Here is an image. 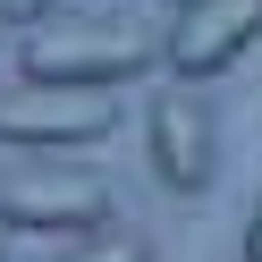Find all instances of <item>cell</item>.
<instances>
[{
	"instance_id": "6da1fadb",
	"label": "cell",
	"mask_w": 262,
	"mask_h": 262,
	"mask_svg": "<svg viewBox=\"0 0 262 262\" xmlns=\"http://www.w3.org/2000/svg\"><path fill=\"white\" fill-rule=\"evenodd\" d=\"M144 68H152V42L119 17H59L42 34H26V51H17L26 85H119Z\"/></svg>"
},
{
	"instance_id": "7a4b0ae2",
	"label": "cell",
	"mask_w": 262,
	"mask_h": 262,
	"mask_svg": "<svg viewBox=\"0 0 262 262\" xmlns=\"http://www.w3.org/2000/svg\"><path fill=\"white\" fill-rule=\"evenodd\" d=\"M119 127V93L110 85H17L0 93V144L17 152H76Z\"/></svg>"
},
{
	"instance_id": "3957f363",
	"label": "cell",
	"mask_w": 262,
	"mask_h": 262,
	"mask_svg": "<svg viewBox=\"0 0 262 262\" xmlns=\"http://www.w3.org/2000/svg\"><path fill=\"white\" fill-rule=\"evenodd\" d=\"M110 220V186L85 169H26L0 186V228L17 237H93Z\"/></svg>"
},
{
	"instance_id": "277c9868",
	"label": "cell",
	"mask_w": 262,
	"mask_h": 262,
	"mask_svg": "<svg viewBox=\"0 0 262 262\" xmlns=\"http://www.w3.org/2000/svg\"><path fill=\"white\" fill-rule=\"evenodd\" d=\"M254 42H262V0H186L169 26V68L194 85V76L237 68Z\"/></svg>"
},
{
	"instance_id": "5b68a950",
	"label": "cell",
	"mask_w": 262,
	"mask_h": 262,
	"mask_svg": "<svg viewBox=\"0 0 262 262\" xmlns=\"http://www.w3.org/2000/svg\"><path fill=\"white\" fill-rule=\"evenodd\" d=\"M144 136H152V169L169 194H203L211 186V119L194 93H152V119H144Z\"/></svg>"
},
{
	"instance_id": "8992f818",
	"label": "cell",
	"mask_w": 262,
	"mask_h": 262,
	"mask_svg": "<svg viewBox=\"0 0 262 262\" xmlns=\"http://www.w3.org/2000/svg\"><path fill=\"white\" fill-rule=\"evenodd\" d=\"M68 262H152V245L144 237H85Z\"/></svg>"
},
{
	"instance_id": "52a82bcc",
	"label": "cell",
	"mask_w": 262,
	"mask_h": 262,
	"mask_svg": "<svg viewBox=\"0 0 262 262\" xmlns=\"http://www.w3.org/2000/svg\"><path fill=\"white\" fill-rule=\"evenodd\" d=\"M59 0H0V26H34V17H51Z\"/></svg>"
},
{
	"instance_id": "ba28073f",
	"label": "cell",
	"mask_w": 262,
	"mask_h": 262,
	"mask_svg": "<svg viewBox=\"0 0 262 262\" xmlns=\"http://www.w3.org/2000/svg\"><path fill=\"white\" fill-rule=\"evenodd\" d=\"M245 262H262V203H254V220H245Z\"/></svg>"
},
{
	"instance_id": "9c48e42d",
	"label": "cell",
	"mask_w": 262,
	"mask_h": 262,
	"mask_svg": "<svg viewBox=\"0 0 262 262\" xmlns=\"http://www.w3.org/2000/svg\"><path fill=\"white\" fill-rule=\"evenodd\" d=\"M178 9H186V0H178Z\"/></svg>"
},
{
	"instance_id": "30bf717a",
	"label": "cell",
	"mask_w": 262,
	"mask_h": 262,
	"mask_svg": "<svg viewBox=\"0 0 262 262\" xmlns=\"http://www.w3.org/2000/svg\"><path fill=\"white\" fill-rule=\"evenodd\" d=\"M0 262H9V254H0Z\"/></svg>"
}]
</instances>
